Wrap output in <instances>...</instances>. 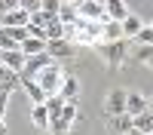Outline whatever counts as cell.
Masks as SVG:
<instances>
[{
  "mask_svg": "<svg viewBox=\"0 0 153 135\" xmlns=\"http://www.w3.org/2000/svg\"><path fill=\"white\" fill-rule=\"evenodd\" d=\"M126 135H141V132H138V129H135V126H132V129H129V132H126Z\"/></svg>",
  "mask_w": 153,
  "mask_h": 135,
  "instance_id": "cell-30",
  "label": "cell"
},
{
  "mask_svg": "<svg viewBox=\"0 0 153 135\" xmlns=\"http://www.w3.org/2000/svg\"><path fill=\"white\" fill-rule=\"evenodd\" d=\"M150 55H153V43H135V52H132V58L135 61H150Z\"/></svg>",
  "mask_w": 153,
  "mask_h": 135,
  "instance_id": "cell-21",
  "label": "cell"
},
{
  "mask_svg": "<svg viewBox=\"0 0 153 135\" xmlns=\"http://www.w3.org/2000/svg\"><path fill=\"white\" fill-rule=\"evenodd\" d=\"M150 107V101H147V95H141V92H129V98H126V110L135 117V114H141V110H147Z\"/></svg>",
  "mask_w": 153,
  "mask_h": 135,
  "instance_id": "cell-18",
  "label": "cell"
},
{
  "mask_svg": "<svg viewBox=\"0 0 153 135\" xmlns=\"http://www.w3.org/2000/svg\"><path fill=\"white\" fill-rule=\"evenodd\" d=\"M65 3H71V6H80V3H83V0H65Z\"/></svg>",
  "mask_w": 153,
  "mask_h": 135,
  "instance_id": "cell-29",
  "label": "cell"
},
{
  "mask_svg": "<svg viewBox=\"0 0 153 135\" xmlns=\"http://www.w3.org/2000/svg\"><path fill=\"white\" fill-rule=\"evenodd\" d=\"M0 52H3V49H0Z\"/></svg>",
  "mask_w": 153,
  "mask_h": 135,
  "instance_id": "cell-32",
  "label": "cell"
},
{
  "mask_svg": "<svg viewBox=\"0 0 153 135\" xmlns=\"http://www.w3.org/2000/svg\"><path fill=\"white\" fill-rule=\"evenodd\" d=\"M0 49H22V43L3 28V25H0Z\"/></svg>",
  "mask_w": 153,
  "mask_h": 135,
  "instance_id": "cell-23",
  "label": "cell"
},
{
  "mask_svg": "<svg viewBox=\"0 0 153 135\" xmlns=\"http://www.w3.org/2000/svg\"><path fill=\"white\" fill-rule=\"evenodd\" d=\"M55 19H58V12H46V9H34L31 12V25H43V28L49 22H55Z\"/></svg>",
  "mask_w": 153,
  "mask_h": 135,
  "instance_id": "cell-20",
  "label": "cell"
},
{
  "mask_svg": "<svg viewBox=\"0 0 153 135\" xmlns=\"http://www.w3.org/2000/svg\"><path fill=\"white\" fill-rule=\"evenodd\" d=\"M76 114H80L76 101H65V107L49 120V135H71V126L76 123Z\"/></svg>",
  "mask_w": 153,
  "mask_h": 135,
  "instance_id": "cell-3",
  "label": "cell"
},
{
  "mask_svg": "<svg viewBox=\"0 0 153 135\" xmlns=\"http://www.w3.org/2000/svg\"><path fill=\"white\" fill-rule=\"evenodd\" d=\"M16 6H19V0H0V19H3L9 9H16Z\"/></svg>",
  "mask_w": 153,
  "mask_h": 135,
  "instance_id": "cell-26",
  "label": "cell"
},
{
  "mask_svg": "<svg viewBox=\"0 0 153 135\" xmlns=\"http://www.w3.org/2000/svg\"><path fill=\"white\" fill-rule=\"evenodd\" d=\"M132 43H153V25H141V31L132 37Z\"/></svg>",
  "mask_w": 153,
  "mask_h": 135,
  "instance_id": "cell-24",
  "label": "cell"
},
{
  "mask_svg": "<svg viewBox=\"0 0 153 135\" xmlns=\"http://www.w3.org/2000/svg\"><path fill=\"white\" fill-rule=\"evenodd\" d=\"M46 52H49V58L65 61V58L74 55V43L68 40V37H58V40H49V43H46Z\"/></svg>",
  "mask_w": 153,
  "mask_h": 135,
  "instance_id": "cell-6",
  "label": "cell"
},
{
  "mask_svg": "<svg viewBox=\"0 0 153 135\" xmlns=\"http://www.w3.org/2000/svg\"><path fill=\"white\" fill-rule=\"evenodd\" d=\"M31 123H34L40 132H49V107H46V101L31 104Z\"/></svg>",
  "mask_w": 153,
  "mask_h": 135,
  "instance_id": "cell-10",
  "label": "cell"
},
{
  "mask_svg": "<svg viewBox=\"0 0 153 135\" xmlns=\"http://www.w3.org/2000/svg\"><path fill=\"white\" fill-rule=\"evenodd\" d=\"M61 95L68 98V101H76L80 98V77H74V74H65V80H61Z\"/></svg>",
  "mask_w": 153,
  "mask_h": 135,
  "instance_id": "cell-14",
  "label": "cell"
},
{
  "mask_svg": "<svg viewBox=\"0 0 153 135\" xmlns=\"http://www.w3.org/2000/svg\"><path fill=\"white\" fill-rule=\"evenodd\" d=\"M147 68H153V55H150V61H147Z\"/></svg>",
  "mask_w": 153,
  "mask_h": 135,
  "instance_id": "cell-31",
  "label": "cell"
},
{
  "mask_svg": "<svg viewBox=\"0 0 153 135\" xmlns=\"http://www.w3.org/2000/svg\"><path fill=\"white\" fill-rule=\"evenodd\" d=\"M104 9H107V19H113V22H123L126 16H129L126 0H104Z\"/></svg>",
  "mask_w": 153,
  "mask_h": 135,
  "instance_id": "cell-17",
  "label": "cell"
},
{
  "mask_svg": "<svg viewBox=\"0 0 153 135\" xmlns=\"http://www.w3.org/2000/svg\"><path fill=\"white\" fill-rule=\"evenodd\" d=\"M132 126L141 132V135H150V132H153V107L141 110V114H135V117H132Z\"/></svg>",
  "mask_w": 153,
  "mask_h": 135,
  "instance_id": "cell-15",
  "label": "cell"
},
{
  "mask_svg": "<svg viewBox=\"0 0 153 135\" xmlns=\"http://www.w3.org/2000/svg\"><path fill=\"white\" fill-rule=\"evenodd\" d=\"M58 37H65V22H61V19L46 25V40H58Z\"/></svg>",
  "mask_w": 153,
  "mask_h": 135,
  "instance_id": "cell-22",
  "label": "cell"
},
{
  "mask_svg": "<svg viewBox=\"0 0 153 135\" xmlns=\"http://www.w3.org/2000/svg\"><path fill=\"white\" fill-rule=\"evenodd\" d=\"M9 95H12L9 89H0V117L6 114V104H9Z\"/></svg>",
  "mask_w": 153,
  "mask_h": 135,
  "instance_id": "cell-27",
  "label": "cell"
},
{
  "mask_svg": "<svg viewBox=\"0 0 153 135\" xmlns=\"http://www.w3.org/2000/svg\"><path fill=\"white\" fill-rule=\"evenodd\" d=\"M16 86H22V74L19 71H12V68H6L3 61H0V89H16Z\"/></svg>",
  "mask_w": 153,
  "mask_h": 135,
  "instance_id": "cell-12",
  "label": "cell"
},
{
  "mask_svg": "<svg viewBox=\"0 0 153 135\" xmlns=\"http://www.w3.org/2000/svg\"><path fill=\"white\" fill-rule=\"evenodd\" d=\"M34 80L43 86V92H46V95H55V92L61 89V80H65L61 61H55V58H52V61H46V65H43L40 71L34 74Z\"/></svg>",
  "mask_w": 153,
  "mask_h": 135,
  "instance_id": "cell-2",
  "label": "cell"
},
{
  "mask_svg": "<svg viewBox=\"0 0 153 135\" xmlns=\"http://www.w3.org/2000/svg\"><path fill=\"white\" fill-rule=\"evenodd\" d=\"M92 49H95V52L107 61L110 68H120L123 61H129V58H132V37H123V40H110V43H107V40H98Z\"/></svg>",
  "mask_w": 153,
  "mask_h": 135,
  "instance_id": "cell-1",
  "label": "cell"
},
{
  "mask_svg": "<svg viewBox=\"0 0 153 135\" xmlns=\"http://www.w3.org/2000/svg\"><path fill=\"white\" fill-rule=\"evenodd\" d=\"M22 89H25V95L31 98V104H40V101H46V92H43V86L37 83L34 77H28V74H22Z\"/></svg>",
  "mask_w": 153,
  "mask_h": 135,
  "instance_id": "cell-9",
  "label": "cell"
},
{
  "mask_svg": "<svg viewBox=\"0 0 153 135\" xmlns=\"http://www.w3.org/2000/svg\"><path fill=\"white\" fill-rule=\"evenodd\" d=\"M80 19H89V22H107V9H104V0H83L80 6Z\"/></svg>",
  "mask_w": 153,
  "mask_h": 135,
  "instance_id": "cell-4",
  "label": "cell"
},
{
  "mask_svg": "<svg viewBox=\"0 0 153 135\" xmlns=\"http://www.w3.org/2000/svg\"><path fill=\"white\" fill-rule=\"evenodd\" d=\"M0 135H6V123H3V117H0Z\"/></svg>",
  "mask_w": 153,
  "mask_h": 135,
  "instance_id": "cell-28",
  "label": "cell"
},
{
  "mask_svg": "<svg viewBox=\"0 0 153 135\" xmlns=\"http://www.w3.org/2000/svg\"><path fill=\"white\" fill-rule=\"evenodd\" d=\"M46 43L49 40H43V37H25V40H22V52L25 55H40V52H46Z\"/></svg>",
  "mask_w": 153,
  "mask_h": 135,
  "instance_id": "cell-16",
  "label": "cell"
},
{
  "mask_svg": "<svg viewBox=\"0 0 153 135\" xmlns=\"http://www.w3.org/2000/svg\"><path fill=\"white\" fill-rule=\"evenodd\" d=\"M25 31H28V37H43V40H46V28H43V25H31V22H28V28H25Z\"/></svg>",
  "mask_w": 153,
  "mask_h": 135,
  "instance_id": "cell-25",
  "label": "cell"
},
{
  "mask_svg": "<svg viewBox=\"0 0 153 135\" xmlns=\"http://www.w3.org/2000/svg\"><path fill=\"white\" fill-rule=\"evenodd\" d=\"M0 61H3L6 68H12V71H25L28 68V55L22 52V49H3V52H0Z\"/></svg>",
  "mask_w": 153,
  "mask_h": 135,
  "instance_id": "cell-8",
  "label": "cell"
},
{
  "mask_svg": "<svg viewBox=\"0 0 153 135\" xmlns=\"http://www.w3.org/2000/svg\"><path fill=\"white\" fill-rule=\"evenodd\" d=\"M141 25H144V22H141V19H138V16H135V12H129V16H126V19H123V31H126V37H135L138 31H141Z\"/></svg>",
  "mask_w": 153,
  "mask_h": 135,
  "instance_id": "cell-19",
  "label": "cell"
},
{
  "mask_svg": "<svg viewBox=\"0 0 153 135\" xmlns=\"http://www.w3.org/2000/svg\"><path fill=\"white\" fill-rule=\"evenodd\" d=\"M107 129L113 132V135H126L132 129V114L126 110V114H117V117H107Z\"/></svg>",
  "mask_w": 153,
  "mask_h": 135,
  "instance_id": "cell-11",
  "label": "cell"
},
{
  "mask_svg": "<svg viewBox=\"0 0 153 135\" xmlns=\"http://www.w3.org/2000/svg\"><path fill=\"white\" fill-rule=\"evenodd\" d=\"M150 135H153V132H150Z\"/></svg>",
  "mask_w": 153,
  "mask_h": 135,
  "instance_id": "cell-33",
  "label": "cell"
},
{
  "mask_svg": "<svg viewBox=\"0 0 153 135\" xmlns=\"http://www.w3.org/2000/svg\"><path fill=\"white\" fill-rule=\"evenodd\" d=\"M28 22H31V12L25 9V6H16V9H9L3 19H0V25H6V28H28Z\"/></svg>",
  "mask_w": 153,
  "mask_h": 135,
  "instance_id": "cell-7",
  "label": "cell"
},
{
  "mask_svg": "<svg viewBox=\"0 0 153 135\" xmlns=\"http://www.w3.org/2000/svg\"><path fill=\"white\" fill-rule=\"evenodd\" d=\"M126 37V31H123V22H113V19H107V22H101V40H123Z\"/></svg>",
  "mask_w": 153,
  "mask_h": 135,
  "instance_id": "cell-13",
  "label": "cell"
},
{
  "mask_svg": "<svg viewBox=\"0 0 153 135\" xmlns=\"http://www.w3.org/2000/svg\"><path fill=\"white\" fill-rule=\"evenodd\" d=\"M126 98H129V92L126 89H113L107 98H104V117H117V114H126Z\"/></svg>",
  "mask_w": 153,
  "mask_h": 135,
  "instance_id": "cell-5",
  "label": "cell"
}]
</instances>
